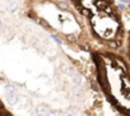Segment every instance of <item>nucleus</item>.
Returning a JSON list of instances; mask_svg holds the SVG:
<instances>
[{
  "label": "nucleus",
  "instance_id": "6",
  "mask_svg": "<svg viewBox=\"0 0 130 116\" xmlns=\"http://www.w3.org/2000/svg\"><path fill=\"white\" fill-rule=\"evenodd\" d=\"M4 89H5L7 94H8V93H14V92H17V88H15L13 84H7V86L4 87Z\"/></svg>",
  "mask_w": 130,
  "mask_h": 116
},
{
  "label": "nucleus",
  "instance_id": "12",
  "mask_svg": "<svg viewBox=\"0 0 130 116\" xmlns=\"http://www.w3.org/2000/svg\"><path fill=\"white\" fill-rule=\"evenodd\" d=\"M68 40H72V41H74V40H75V37H74V36H68Z\"/></svg>",
  "mask_w": 130,
  "mask_h": 116
},
{
  "label": "nucleus",
  "instance_id": "4",
  "mask_svg": "<svg viewBox=\"0 0 130 116\" xmlns=\"http://www.w3.org/2000/svg\"><path fill=\"white\" fill-rule=\"evenodd\" d=\"M79 115V110L77 107H70L68 108L67 113H65V116H78Z\"/></svg>",
  "mask_w": 130,
  "mask_h": 116
},
{
  "label": "nucleus",
  "instance_id": "11",
  "mask_svg": "<svg viewBox=\"0 0 130 116\" xmlns=\"http://www.w3.org/2000/svg\"><path fill=\"white\" fill-rule=\"evenodd\" d=\"M52 38H54V40H55V41H56V42H57V43H59V45H60V43H61V41H60V40H59V38H57V37H55V36H52Z\"/></svg>",
  "mask_w": 130,
  "mask_h": 116
},
{
  "label": "nucleus",
  "instance_id": "1",
  "mask_svg": "<svg viewBox=\"0 0 130 116\" xmlns=\"http://www.w3.org/2000/svg\"><path fill=\"white\" fill-rule=\"evenodd\" d=\"M69 77L72 78V80H73V83L75 84V86H82L83 84V77L79 74V73H75L73 69H70L69 70Z\"/></svg>",
  "mask_w": 130,
  "mask_h": 116
},
{
  "label": "nucleus",
  "instance_id": "5",
  "mask_svg": "<svg viewBox=\"0 0 130 116\" xmlns=\"http://www.w3.org/2000/svg\"><path fill=\"white\" fill-rule=\"evenodd\" d=\"M17 9H18V4H17L15 2H10V3H8V5H7V10H8V12L13 13V12H15Z\"/></svg>",
  "mask_w": 130,
  "mask_h": 116
},
{
  "label": "nucleus",
  "instance_id": "9",
  "mask_svg": "<svg viewBox=\"0 0 130 116\" xmlns=\"http://www.w3.org/2000/svg\"><path fill=\"white\" fill-rule=\"evenodd\" d=\"M119 8H120L121 10H125V9H126V7H125V4H121V3L119 4Z\"/></svg>",
  "mask_w": 130,
  "mask_h": 116
},
{
  "label": "nucleus",
  "instance_id": "7",
  "mask_svg": "<svg viewBox=\"0 0 130 116\" xmlns=\"http://www.w3.org/2000/svg\"><path fill=\"white\" fill-rule=\"evenodd\" d=\"M46 116H61V111H59V110H48Z\"/></svg>",
  "mask_w": 130,
  "mask_h": 116
},
{
  "label": "nucleus",
  "instance_id": "13",
  "mask_svg": "<svg viewBox=\"0 0 130 116\" xmlns=\"http://www.w3.org/2000/svg\"><path fill=\"white\" fill-rule=\"evenodd\" d=\"M3 27V22H2V19H0V28Z\"/></svg>",
  "mask_w": 130,
  "mask_h": 116
},
{
  "label": "nucleus",
  "instance_id": "3",
  "mask_svg": "<svg viewBox=\"0 0 130 116\" xmlns=\"http://www.w3.org/2000/svg\"><path fill=\"white\" fill-rule=\"evenodd\" d=\"M7 101L9 102V105L15 106V105L18 103V101H19V94H18L17 92H14V93H8V94H7Z\"/></svg>",
  "mask_w": 130,
  "mask_h": 116
},
{
  "label": "nucleus",
  "instance_id": "10",
  "mask_svg": "<svg viewBox=\"0 0 130 116\" xmlns=\"http://www.w3.org/2000/svg\"><path fill=\"white\" fill-rule=\"evenodd\" d=\"M119 2H120L121 4H125V5H126V4H129V0H119Z\"/></svg>",
  "mask_w": 130,
  "mask_h": 116
},
{
  "label": "nucleus",
  "instance_id": "8",
  "mask_svg": "<svg viewBox=\"0 0 130 116\" xmlns=\"http://www.w3.org/2000/svg\"><path fill=\"white\" fill-rule=\"evenodd\" d=\"M73 93H74V96H80L82 93H83V91H82V88H79V86H75L74 88H73Z\"/></svg>",
  "mask_w": 130,
  "mask_h": 116
},
{
  "label": "nucleus",
  "instance_id": "2",
  "mask_svg": "<svg viewBox=\"0 0 130 116\" xmlns=\"http://www.w3.org/2000/svg\"><path fill=\"white\" fill-rule=\"evenodd\" d=\"M48 106L46 105V103H41V105H38L37 107H36V115L37 116H46L47 115V112H48Z\"/></svg>",
  "mask_w": 130,
  "mask_h": 116
}]
</instances>
